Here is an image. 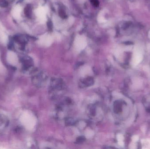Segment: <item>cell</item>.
I'll return each instance as SVG.
<instances>
[{
    "mask_svg": "<svg viewBox=\"0 0 150 149\" xmlns=\"http://www.w3.org/2000/svg\"><path fill=\"white\" fill-rule=\"evenodd\" d=\"M21 10H22V8L20 6L17 5L15 7L12 11V16L14 18L17 19H19L20 16Z\"/></svg>",
    "mask_w": 150,
    "mask_h": 149,
    "instance_id": "cell-1",
    "label": "cell"
},
{
    "mask_svg": "<svg viewBox=\"0 0 150 149\" xmlns=\"http://www.w3.org/2000/svg\"><path fill=\"white\" fill-rule=\"evenodd\" d=\"M7 124L6 118L2 115H0V129L6 127Z\"/></svg>",
    "mask_w": 150,
    "mask_h": 149,
    "instance_id": "cell-2",
    "label": "cell"
},
{
    "mask_svg": "<svg viewBox=\"0 0 150 149\" xmlns=\"http://www.w3.org/2000/svg\"><path fill=\"white\" fill-rule=\"evenodd\" d=\"M0 41L5 43L7 41V37L3 31L0 29Z\"/></svg>",
    "mask_w": 150,
    "mask_h": 149,
    "instance_id": "cell-3",
    "label": "cell"
},
{
    "mask_svg": "<svg viewBox=\"0 0 150 149\" xmlns=\"http://www.w3.org/2000/svg\"><path fill=\"white\" fill-rule=\"evenodd\" d=\"M117 138H118V140L119 145L121 146L123 145V136L121 135H119L118 136H117Z\"/></svg>",
    "mask_w": 150,
    "mask_h": 149,
    "instance_id": "cell-4",
    "label": "cell"
},
{
    "mask_svg": "<svg viewBox=\"0 0 150 149\" xmlns=\"http://www.w3.org/2000/svg\"><path fill=\"white\" fill-rule=\"evenodd\" d=\"M91 2L94 6L97 7L99 5L98 0H91Z\"/></svg>",
    "mask_w": 150,
    "mask_h": 149,
    "instance_id": "cell-5",
    "label": "cell"
}]
</instances>
